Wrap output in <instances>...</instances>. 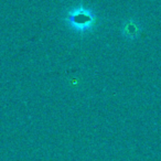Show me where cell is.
<instances>
[{
	"instance_id": "obj_1",
	"label": "cell",
	"mask_w": 161,
	"mask_h": 161,
	"mask_svg": "<svg viewBox=\"0 0 161 161\" xmlns=\"http://www.w3.org/2000/svg\"><path fill=\"white\" fill-rule=\"evenodd\" d=\"M64 22L76 33L86 34L95 29L98 23V17L91 8L77 5L65 12Z\"/></svg>"
},
{
	"instance_id": "obj_2",
	"label": "cell",
	"mask_w": 161,
	"mask_h": 161,
	"mask_svg": "<svg viewBox=\"0 0 161 161\" xmlns=\"http://www.w3.org/2000/svg\"><path fill=\"white\" fill-rule=\"evenodd\" d=\"M141 30H142L141 25L135 18L127 19V20L124 21L123 25H121V34L127 40L137 39L139 36V34H140Z\"/></svg>"
}]
</instances>
